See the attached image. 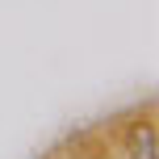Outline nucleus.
Instances as JSON below:
<instances>
[{"label":"nucleus","mask_w":159,"mask_h":159,"mask_svg":"<svg viewBox=\"0 0 159 159\" xmlns=\"http://www.w3.org/2000/svg\"><path fill=\"white\" fill-rule=\"evenodd\" d=\"M134 159H155V130L151 126L134 130Z\"/></svg>","instance_id":"f257e3e1"}]
</instances>
